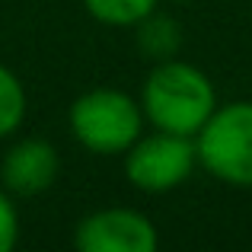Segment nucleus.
Masks as SVG:
<instances>
[{
  "label": "nucleus",
  "instance_id": "1",
  "mask_svg": "<svg viewBox=\"0 0 252 252\" xmlns=\"http://www.w3.org/2000/svg\"><path fill=\"white\" fill-rule=\"evenodd\" d=\"M217 109L214 83L189 61H160L141 90V112L157 131L195 137Z\"/></svg>",
  "mask_w": 252,
  "mask_h": 252
},
{
  "label": "nucleus",
  "instance_id": "2",
  "mask_svg": "<svg viewBox=\"0 0 252 252\" xmlns=\"http://www.w3.org/2000/svg\"><path fill=\"white\" fill-rule=\"evenodd\" d=\"M141 128H144L141 102L122 90H112V86L86 90L70 105V131L90 154L99 157L125 154L141 137Z\"/></svg>",
  "mask_w": 252,
  "mask_h": 252
},
{
  "label": "nucleus",
  "instance_id": "3",
  "mask_svg": "<svg viewBox=\"0 0 252 252\" xmlns=\"http://www.w3.org/2000/svg\"><path fill=\"white\" fill-rule=\"evenodd\" d=\"M198 163L214 179L252 189V102H227L214 109L195 134Z\"/></svg>",
  "mask_w": 252,
  "mask_h": 252
},
{
  "label": "nucleus",
  "instance_id": "4",
  "mask_svg": "<svg viewBox=\"0 0 252 252\" xmlns=\"http://www.w3.org/2000/svg\"><path fill=\"white\" fill-rule=\"evenodd\" d=\"M198 163L195 141L169 131L137 137L125 150V176L141 191H169L191 176Z\"/></svg>",
  "mask_w": 252,
  "mask_h": 252
},
{
  "label": "nucleus",
  "instance_id": "5",
  "mask_svg": "<svg viewBox=\"0 0 252 252\" xmlns=\"http://www.w3.org/2000/svg\"><path fill=\"white\" fill-rule=\"evenodd\" d=\"M74 246L80 252H157L160 233L141 211L102 208L77 223Z\"/></svg>",
  "mask_w": 252,
  "mask_h": 252
},
{
  "label": "nucleus",
  "instance_id": "6",
  "mask_svg": "<svg viewBox=\"0 0 252 252\" xmlns=\"http://www.w3.org/2000/svg\"><path fill=\"white\" fill-rule=\"evenodd\" d=\"M61 169L58 150L42 137H23L3 154L0 163V182L10 195L16 198H32L51 189Z\"/></svg>",
  "mask_w": 252,
  "mask_h": 252
},
{
  "label": "nucleus",
  "instance_id": "7",
  "mask_svg": "<svg viewBox=\"0 0 252 252\" xmlns=\"http://www.w3.org/2000/svg\"><path fill=\"white\" fill-rule=\"evenodd\" d=\"M134 29H137V48H141V55L157 61V64L176 58L179 45H182V32H179L176 19L163 16V13H147Z\"/></svg>",
  "mask_w": 252,
  "mask_h": 252
},
{
  "label": "nucleus",
  "instance_id": "8",
  "mask_svg": "<svg viewBox=\"0 0 252 252\" xmlns=\"http://www.w3.org/2000/svg\"><path fill=\"white\" fill-rule=\"evenodd\" d=\"M83 6L102 26H137L157 10V0H83Z\"/></svg>",
  "mask_w": 252,
  "mask_h": 252
},
{
  "label": "nucleus",
  "instance_id": "9",
  "mask_svg": "<svg viewBox=\"0 0 252 252\" xmlns=\"http://www.w3.org/2000/svg\"><path fill=\"white\" fill-rule=\"evenodd\" d=\"M26 86L19 83V77L13 74L10 67L0 64V137H10L19 131L26 118Z\"/></svg>",
  "mask_w": 252,
  "mask_h": 252
},
{
  "label": "nucleus",
  "instance_id": "10",
  "mask_svg": "<svg viewBox=\"0 0 252 252\" xmlns=\"http://www.w3.org/2000/svg\"><path fill=\"white\" fill-rule=\"evenodd\" d=\"M19 240V214L10 191L0 189V252H10Z\"/></svg>",
  "mask_w": 252,
  "mask_h": 252
},
{
  "label": "nucleus",
  "instance_id": "11",
  "mask_svg": "<svg viewBox=\"0 0 252 252\" xmlns=\"http://www.w3.org/2000/svg\"><path fill=\"white\" fill-rule=\"evenodd\" d=\"M176 3H185V0H176Z\"/></svg>",
  "mask_w": 252,
  "mask_h": 252
}]
</instances>
